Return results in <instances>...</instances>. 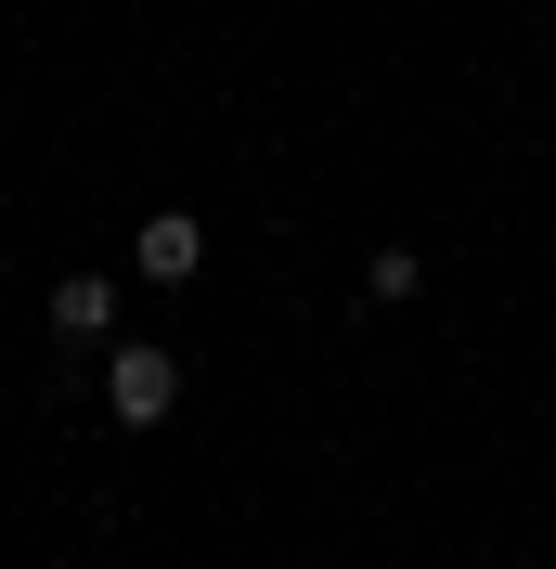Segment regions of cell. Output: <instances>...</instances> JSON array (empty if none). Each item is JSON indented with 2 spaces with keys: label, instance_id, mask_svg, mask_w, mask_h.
Returning a JSON list of instances; mask_svg holds the SVG:
<instances>
[{
  "label": "cell",
  "instance_id": "cell-1",
  "mask_svg": "<svg viewBox=\"0 0 556 569\" xmlns=\"http://www.w3.org/2000/svg\"><path fill=\"white\" fill-rule=\"evenodd\" d=\"M105 415H117V427H169V415H181V350L117 337V350H105Z\"/></svg>",
  "mask_w": 556,
  "mask_h": 569
},
{
  "label": "cell",
  "instance_id": "cell-2",
  "mask_svg": "<svg viewBox=\"0 0 556 569\" xmlns=\"http://www.w3.org/2000/svg\"><path fill=\"white\" fill-rule=\"evenodd\" d=\"M39 323H52V337H78V350H117V272H52Z\"/></svg>",
  "mask_w": 556,
  "mask_h": 569
},
{
  "label": "cell",
  "instance_id": "cell-3",
  "mask_svg": "<svg viewBox=\"0 0 556 569\" xmlns=\"http://www.w3.org/2000/svg\"><path fill=\"white\" fill-rule=\"evenodd\" d=\"M130 259H142V284H195V272H208V220H195V208H156Z\"/></svg>",
  "mask_w": 556,
  "mask_h": 569
},
{
  "label": "cell",
  "instance_id": "cell-4",
  "mask_svg": "<svg viewBox=\"0 0 556 569\" xmlns=\"http://www.w3.org/2000/svg\"><path fill=\"white\" fill-rule=\"evenodd\" d=\"M415 284H427L415 247H376V259H363V298H415Z\"/></svg>",
  "mask_w": 556,
  "mask_h": 569
}]
</instances>
